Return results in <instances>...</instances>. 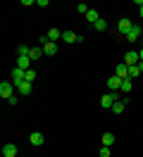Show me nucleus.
Segmentation results:
<instances>
[{
    "instance_id": "9",
    "label": "nucleus",
    "mask_w": 143,
    "mask_h": 157,
    "mask_svg": "<svg viewBox=\"0 0 143 157\" xmlns=\"http://www.w3.org/2000/svg\"><path fill=\"white\" fill-rule=\"evenodd\" d=\"M114 74L124 81V78H129V67H126L124 62H119V64H117V69H114Z\"/></svg>"
},
{
    "instance_id": "29",
    "label": "nucleus",
    "mask_w": 143,
    "mask_h": 157,
    "mask_svg": "<svg viewBox=\"0 0 143 157\" xmlns=\"http://www.w3.org/2000/svg\"><path fill=\"white\" fill-rule=\"evenodd\" d=\"M138 57H141V62H143V48H141V50H138Z\"/></svg>"
},
{
    "instance_id": "30",
    "label": "nucleus",
    "mask_w": 143,
    "mask_h": 157,
    "mask_svg": "<svg viewBox=\"0 0 143 157\" xmlns=\"http://www.w3.org/2000/svg\"><path fill=\"white\" fill-rule=\"evenodd\" d=\"M138 67H141V71H143V62H138Z\"/></svg>"
},
{
    "instance_id": "16",
    "label": "nucleus",
    "mask_w": 143,
    "mask_h": 157,
    "mask_svg": "<svg viewBox=\"0 0 143 157\" xmlns=\"http://www.w3.org/2000/svg\"><path fill=\"white\" fill-rule=\"evenodd\" d=\"M29 57H31V62H38V59L43 57V48H31Z\"/></svg>"
},
{
    "instance_id": "17",
    "label": "nucleus",
    "mask_w": 143,
    "mask_h": 157,
    "mask_svg": "<svg viewBox=\"0 0 143 157\" xmlns=\"http://www.w3.org/2000/svg\"><path fill=\"white\" fill-rule=\"evenodd\" d=\"M100 140H103V145H114V140H117V138H114V133H110V131H107V133H103V138H100Z\"/></svg>"
},
{
    "instance_id": "25",
    "label": "nucleus",
    "mask_w": 143,
    "mask_h": 157,
    "mask_svg": "<svg viewBox=\"0 0 143 157\" xmlns=\"http://www.w3.org/2000/svg\"><path fill=\"white\" fill-rule=\"evenodd\" d=\"M26 81H29V83L36 81V71H34V69H29V71H26Z\"/></svg>"
},
{
    "instance_id": "11",
    "label": "nucleus",
    "mask_w": 143,
    "mask_h": 157,
    "mask_svg": "<svg viewBox=\"0 0 143 157\" xmlns=\"http://www.w3.org/2000/svg\"><path fill=\"white\" fill-rule=\"evenodd\" d=\"M2 155L5 157H17V145H14V143H5V145H2Z\"/></svg>"
},
{
    "instance_id": "15",
    "label": "nucleus",
    "mask_w": 143,
    "mask_h": 157,
    "mask_svg": "<svg viewBox=\"0 0 143 157\" xmlns=\"http://www.w3.org/2000/svg\"><path fill=\"white\" fill-rule=\"evenodd\" d=\"M17 67L29 71V69H31V57H17Z\"/></svg>"
},
{
    "instance_id": "22",
    "label": "nucleus",
    "mask_w": 143,
    "mask_h": 157,
    "mask_svg": "<svg viewBox=\"0 0 143 157\" xmlns=\"http://www.w3.org/2000/svg\"><path fill=\"white\" fill-rule=\"evenodd\" d=\"M138 74H143L138 64H133V67H129V78H131V81H133V78H136V76H138Z\"/></svg>"
},
{
    "instance_id": "1",
    "label": "nucleus",
    "mask_w": 143,
    "mask_h": 157,
    "mask_svg": "<svg viewBox=\"0 0 143 157\" xmlns=\"http://www.w3.org/2000/svg\"><path fill=\"white\" fill-rule=\"evenodd\" d=\"M12 95H17V88H14V83H10V81H2V83H0V98H2V100H10Z\"/></svg>"
},
{
    "instance_id": "14",
    "label": "nucleus",
    "mask_w": 143,
    "mask_h": 157,
    "mask_svg": "<svg viewBox=\"0 0 143 157\" xmlns=\"http://www.w3.org/2000/svg\"><path fill=\"white\" fill-rule=\"evenodd\" d=\"M29 143H31V145H43V133H41V131H34V133L29 136Z\"/></svg>"
},
{
    "instance_id": "20",
    "label": "nucleus",
    "mask_w": 143,
    "mask_h": 157,
    "mask_svg": "<svg viewBox=\"0 0 143 157\" xmlns=\"http://www.w3.org/2000/svg\"><path fill=\"white\" fill-rule=\"evenodd\" d=\"M93 29H95V31H107V21H105L103 17H100V19H98V21L93 24Z\"/></svg>"
},
{
    "instance_id": "3",
    "label": "nucleus",
    "mask_w": 143,
    "mask_h": 157,
    "mask_svg": "<svg viewBox=\"0 0 143 157\" xmlns=\"http://www.w3.org/2000/svg\"><path fill=\"white\" fill-rule=\"evenodd\" d=\"M117 100H119V93L110 90L107 95H103V98H100V105H103V107H107V109H112V105L117 102Z\"/></svg>"
},
{
    "instance_id": "5",
    "label": "nucleus",
    "mask_w": 143,
    "mask_h": 157,
    "mask_svg": "<svg viewBox=\"0 0 143 157\" xmlns=\"http://www.w3.org/2000/svg\"><path fill=\"white\" fill-rule=\"evenodd\" d=\"M131 26H133L131 19H126V17H124V19H119V31H117V36H119V38H124V36L129 33V29H131Z\"/></svg>"
},
{
    "instance_id": "26",
    "label": "nucleus",
    "mask_w": 143,
    "mask_h": 157,
    "mask_svg": "<svg viewBox=\"0 0 143 157\" xmlns=\"http://www.w3.org/2000/svg\"><path fill=\"white\" fill-rule=\"evenodd\" d=\"M100 157H110V147L107 145H100Z\"/></svg>"
},
{
    "instance_id": "21",
    "label": "nucleus",
    "mask_w": 143,
    "mask_h": 157,
    "mask_svg": "<svg viewBox=\"0 0 143 157\" xmlns=\"http://www.w3.org/2000/svg\"><path fill=\"white\" fill-rule=\"evenodd\" d=\"M29 52H31L29 45H17V55H19V57H29Z\"/></svg>"
},
{
    "instance_id": "12",
    "label": "nucleus",
    "mask_w": 143,
    "mask_h": 157,
    "mask_svg": "<svg viewBox=\"0 0 143 157\" xmlns=\"http://www.w3.org/2000/svg\"><path fill=\"white\" fill-rule=\"evenodd\" d=\"M79 38H81V36H76L74 31H62V40H65V43H79Z\"/></svg>"
},
{
    "instance_id": "8",
    "label": "nucleus",
    "mask_w": 143,
    "mask_h": 157,
    "mask_svg": "<svg viewBox=\"0 0 143 157\" xmlns=\"http://www.w3.org/2000/svg\"><path fill=\"white\" fill-rule=\"evenodd\" d=\"M138 36H141V26H138V24H133L131 29H129V33H126L124 38L129 40V43H133V40H138Z\"/></svg>"
},
{
    "instance_id": "4",
    "label": "nucleus",
    "mask_w": 143,
    "mask_h": 157,
    "mask_svg": "<svg viewBox=\"0 0 143 157\" xmlns=\"http://www.w3.org/2000/svg\"><path fill=\"white\" fill-rule=\"evenodd\" d=\"M138 62H141V57H138L136 50H129V52L124 55V64H126V67H133V64H138Z\"/></svg>"
},
{
    "instance_id": "2",
    "label": "nucleus",
    "mask_w": 143,
    "mask_h": 157,
    "mask_svg": "<svg viewBox=\"0 0 143 157\" xmlns=\"http://www.w3.org/2000/svg\"><path fill=\"white\" fill-rule=\"evenodd\" d=\"M41 48H43V55L53 57V55L57 52V43H50V40H48V36H41Z\"/></svg>"
},
{
    "instance_id": "6",
    "label": "nucleus",
    "mask_w": 143,
    "mask_h": 157,
    "mask_svg": "<svg viewBox=\"0 0 143 157\" xmlns=\"http://www.w3.org/2000/svg\"><path fill=\"white\" fill-rule=\"evenodd\" d=\"M107 88L114 90V93H119V88H122V78L117 76V74H114V76H110V78H107Z\"/></svg>"
},
{
    "instance_id": "13",
    "label": "nucleus",
    "mask_w": 143,
    "mask_h": 157,
    "mask_svg": "<svg viewBox=\"0 0 143 157\" xmlns=\"http://www.w3.org/2000/svg\"><path fill=\"white\" fill-rule=\"evenodd\" d=\"M46 36H48V40H50V43H57V40H62V31H60V29H50Z\"/></svg>"
},
{
    "instance_id": "18",
    "label": "nucleus",
    "mask_w": 143,
    "mask_h": 157,
    "mask_svg": "<svg viewBox=\"0 0 143 157\" xmlns=\"http://www.w3.org/2000/svg\"><path fill=\"white\" fill-rule=\"evenodd\" d=\"M124 107H126V102H124V100H117V102L112 105V112H114V114H122Z\"/></svg>"
},
{
    "instance_id": "10",
    "label": "nucleus",
    "mask_w": 143,
    "mask_h": 157,
    "mask_svg": "<svg viewBox=\"0 0 143 157\" xmlns=\"http://www.w3.org/2000/svg\"><path fill=\"white\" fill-rule=\"evenodd\" d=\"M14 88H17V95H29V93H31V83H29V81H22Z\"/></svg>"
},
{
    "instance_id": "23",
    "label": "nucleus",
    "mask_w": 143,
    "mask_h": 157,
    "mask_svg": "<svg viewBox=\"0 0 143 157\" xmlns=\"http://www.w3.org/2000/svg\"><path fill=\"white\" fill-rule=\"evenodd\" d=\"M86 19L91 21V24H95V21L100 19V14H98V12H95V10H88V14H86Z\"/></svg>"
},
{
    "instance_id": "7",
    "label": "nucleus",
    "mask_w": 143,
    "mask_h": 157,
    "mask_svg": "<svg viewBox=\"0 0 143 157\" xmlns=\"http://www.w3.org/2000/svg\"><path fill=\"white\" fill-rule=\"evenodd\" d=\"M12 81H14V86L22 83V81H26V71L19 69V67H14V69H12Z\"/></svg>"
},
{
    "instance_id": "24",
    "label": "nucleus",
    "mask_w": 143,
    "mask_h": 157,
    "mask_svg": "<svg viewBox=\"0 0 143 157\" xmlns=\"http://www.w3.org/2000/svg\"><path fill=\"white\" fill-rule=\"evenodd\" d=\"M88 10H91V7H88V5H84V2H81V5H76V12H79V14H88Z\"/></svg>"
},
{
    "instance_id": "27",
    "label": "nucleus",
    "mask_w": 143,
    "mask_h": 157,
    "mask_svg": "<svg viewBox=\"0 0 143 157\" xmlns=\"http://www.w3.org/2000/svg\"><path fill=\"white\" fill-rule=\"evenodd\" d=\"M7 102H10V105H17V102H19V95H12V98H10Z\"/></svg>"
},
{
    "instance_id": "19",
    "label": "nucleus",
    "mask_w": 143,
    "mask_h": 157,
    "mask_svg": "<svg viewBox=\"0 0 143 157\" xmlns=\"http://www.w3.org/2000/svg\"><path fill=\"white\" fill-rule=\"evenodd\" d=\"M131 88H133L131 78H124V81H122V88H119V90H122V93H131Z\"/></svg>"
},
{
    "instance_id": "28",
    "label": "nucleus",
    "mask_w": 143,
    "mask_h": 157,
    "mask_svg": "<svg viewBox=\"0 0 143 157\" xmlns=\"http://www.w3.org/2000/svg\"><path fill=\"white\" fill-rule=\"evenodd\" d=\"M136 5H138V12H141V17H143V0H136Z\"/></svg>"
}]
</instances>
